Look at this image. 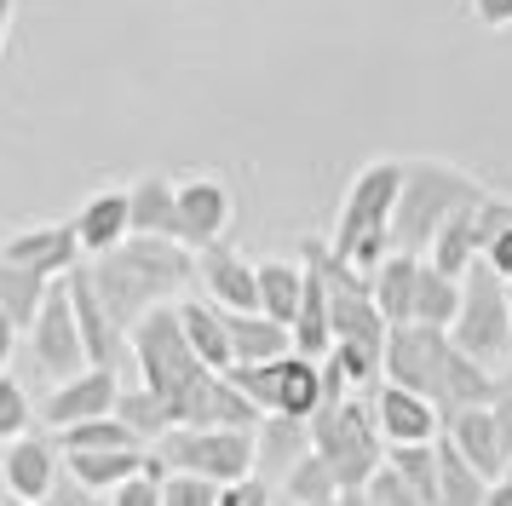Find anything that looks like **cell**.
Segmentation results:
<instances>
[{
  "label": "cell",
  "mask_w": 512,
  "mask_h": 506,
  "mask_svg": "<svg viewBox=\"0 0 512 506\" xmlns=\"http://www.w3.org/2000/svg\"><path fill=\"white\" fill-rule=\"evenodd\" d=\"M87 271L116 328L133 334L139 317H150L156 305H173L196 282V253L173 236H127L116 253H98Z\"/></svg>",
  "instance_id": "1"
},
{
  "label": "cell",
  "mask_w": 512,
  "mask_h": 506,
  "mask_svg": "<svg viewBox=\"0 0 512 506\" xmlns=\"http://www.w3.org/2000/svg\"><path fill=\"white\" fill-rule=\"evenodd\" d=\"M397 196H403V161H369V167H357V179L346 184V202H340V219L328 230V253L346 259L351 271L374 276L397 253L392 248Z\"/></svg>",
  "instance_id": "2"
},
{
  "label": "cell",
  "mask_w": 512,
  "mask_h": 506,
  "mask_svg": "<svg viewBox=\"0 0 512 506\" xmlns=\"http://www.w3.org/2000/svg\"><path fill=\"white\" fill-rule=\"evenodd\" d=\"M489 190L472 173H461V167H449V161H403V196H397V213H392V248L397 253H415V259H426V248H432V236H438L455 213H466V207H478Z\"/></svg>",
  "instance_id": "3"
},
{
  "label": "cell",
  "mask_w": 512,
  "mask_h": 506,
  "mask_svg": "<svg viewBox=\"0 0 512 506\" xmlns=\"http://www.w3.org/2000/svg\"><path fill=\"white\" fill-rule=\"evenodd\" d=\"M311 449L323 455V466L340 478V495L369 489V478L386 466V437L374 420V397H340L311 414Z\"/></svg>",
  "instance_id": "4"
},
{
  "label": "cell",
  "mask_w": 512,
  "mask_h": 506,
  "mask_svg": "<svg viewBox=\"0 0 512 506\" xmlns=\"http://www.w3.org/2000/svg\"><path fill=\"white\" fill-rule=\"evenodd\" d=\"M449 340L461 345L466 357H478V363H489V368L512 363V288L489 259H478V265L461 276V317L449 328Z\"/></svg>",
  "instance_id": "5"
},
{
  "label": "cell",
  "mask_w": 512,
  "mask_h": 506,
  "mask_svg": "<svg viewBox=\"0 0 512 506\" xmlns=\"http://www.w3.org/2000/svg\"><path fill=\"white\" fill-rule=\"evenodd\" d=\"M156 455L173 472H196L208 483H236V478H254L259 472V443L242 426H173L156 443Z\"/></svg>",
  "instance_id": "6"
},
{
  "label": "cell",
  "mask_w": 512,
  "mask_h": 506,
  "mask_svg": "<svg viewBox=\"0 0 512 506\" xmlns=\"http://www.w3.org/2000/svg\"><path fill=\"white\" fill-rule=\"evenodd\" d=\"M29 340V363L47 374L52 386L58 380H75L87 363V340H81V322H75V305H70V288L64 282H52L47 305H41V317H35V328L24 334Z\"/></svg>",
  "instance_id": "7"
},
{
  "label": "cell",
  "mask_w": 512,
  "mask_h": 506,
  "mask_svg": "<svg viewBox=\"0 0 512 506\" xmlns=\"http://www.w3.org/2000/svg\"><path fill=\"white\" fill-rule=\"evenodd\" d=\"M449 328H426V322H403L386 334V380L403 391H420V397H432L438 403L443 391V368H449Z\"/></svg>",
  "instance_id": "8"
},
{
  "label": "cell",
  "mask_w": 512,
  "mask_h": 506,
  "mask_svg": "<svg viewBox=\"0 0 512 506\" xmlns=\"http://www.w3.org/2000/svg\"><path fill=\"white\" fill-rule=\"evenodd\" d=\"M116 403H121V368H81L75 380H58L35 403V420H41V432H64V426H81V420L116 414Z\"/></svg>",
  "instance_id": "9"
},
{
  "label": "cell",
  "mask_w": 512,
  "mask_h": 506,
  "mask_svg": "<svg viewBox=\"0 0 512 506\" xmlns=\"http://www.w3.org/2000/svg\"><path fill=\"white\" fill-rule=\"evenodd\" d=\"M58 478H64V449H58L52 432L35 426L29 437L6 443V455H0V489H6V501L47 506V495L58 489Z\"/></svg>",
  "instance_id": "10"
},
{
  "label": "cell",
  "mask_w": 512,
  "mask_h": 506,
  "mask_svg": "<svg viewBox=\"0 0 512 506\" xmlns=\"http://www.w3.org/2000/svg\"><path fill=\"white\" fill-rule=\"evenodd\" d=\"M231 219H236V196H231L225 179H213V173L179 179V242H185L190 253L225 242Z\"/></svg>",
  "instance_id": "11"
},
{
  "label": "cell",
  "mask_w": 512,
  "mask_h": 506,
  "mask_svg": "<svg viewBox=\"0 0 512 506\" xmlns=\"http://www.w3.org/2000/svg\"><path fill=\"white\" fill-rule=\"evenodd\" d=\"M64 288H70L75 322H81V340H87V363H93V368L133 363V345H127V334L116 328V317L104 311V299H98V288H93V271H87V265H75V271L64 276Z\"/></svg>",
  "instance_id": "12"
},
{
  "label": "cell",
  "mask_w": 512,
  "mask_h": 506,
  "mask_svg": "<svg viewBox=\"0 0 512 506\" xmlns=\"http://www.w3.org/2000/svg\"><path fill=\"white\" fill-rule=\"evenodd\" d=\"M196 282L202 299H213L219 311H259V259H242L231 242L196 253Z\"/></svg>",
  "instance_id": "13"
},
{
  "label": "cell",
  "mask_w": 512,
  "mask_h": 506,
  "mask_svg": "<svg viewBox=\"0 0 512 506\" xmlns=\"http://www.w3.org/2000/svg\"><path fill=\"white\" fill-rule=\"evenodd\" d=\"M0 259H6V265H24V271H41V276H52V282H64L87 253H81L75 225H24V230H12V236L0 242Z\"/></svg>",
  "instance_id": "14"
},
{
  "label": "cell",
  "mask_w": 512,
  "mask_h": 506,
  "mask_svg": "<svg viewBox=\"0 0 512 506\" xmlns=\"http://www.w3.org/2000/svg\"><path fill=\"white\" fill-rule=\"evenodd\" d=\"M369 397H374V420H380L386 449H397V443H438L443 437V409L432 397L403 391V386H392V380H380Z\"/></svg>",
  "instance_id": "15"
},
{
  "label": "cell",
  "mask_w": 512,
  "mask_h": 506,
  "mask_svg": "<svg viewBox=\"0 0 512 506\" xmlns=\"http://www.w3.org/2000/svg\"><path fill=\"white\" fill-rule=\"evenodd\" d=\"M443 437H449V443L466 455V466H478L489 483L512 466L507 443H501V426H495V414H489V409H455V414H443Z\"/></svg>",
  "instance_id": "16"
},
{
  "label": "cell",
  "mask_w": 512,
  "mask_h": 506,
  "mask_svg": "<svg viewBox=\"0 0 512 506\" xmlns=\"http://www.w3.org/2000/svg\"><path fill=\"white\" fill-rule=\"evenodd\" d=\"M70 225H75V236H81V253H87V259L116 253L121 242L133 236V207H127V190H98V196H87Z\"/></svg>",
  "instance_id": "17"
},
{
  "label": "cell",
  "mask_w": 512,
  "mask_h": 506,
  "mask_svg": "<svg viewBox=\"0 0 512 506\" xmlns=\"http://www.w3.org/2000/svg\"><path fill=\"white\" fill-rule=\"evenodd\" d=\"M127 207H133V236H173L179 242V179L139 173L127 184Z\"/></svg>",
  "instance_id": "18"
},
{
  "label": "cell",
  "mask_w": 512,
  "mask_h": 506,
  "mask_svg": "<svg viewBox=\"0 0 512 506\" xmlns=\"http://www.w3.org/2000/svg\"><path fill=\"white\" fill-rule=\"evenodd\" d=\"M305 259V299H300V317H294V351L300 357H317L323 363L334 351V317H328V282H323V265L300 248Z\"/></svg>",
  "instance_id": "19"
},
{
  "label": "cell",
  "mask_w": 512,
  "mask_h": 506,
  "mask_svg": "<svg viewBox=\"0 0 512 506\" xmlns=\"http://www.w3.org/2000/svg\"><path fill=\"white\" fill-rule=\"evenodd\" d=\"M225 322H231V357L236 363H277V357L294 351V328L277 322V317H265V311H225Z\"/></svg>",
  "instance_id": "20"
},
{
  "label": "cell",
  "mask_w": 512,
  "mask_h": 506,
  "mask_svg": "<svg viewBox=\"0 0 512 506\" xmlns=\"http://www.w3.org/2000/svg\"><path fill=\"white\" fill-rule=\"evenodd\" d=\"M259 478H288L305 455H311V420H288V414H265L259 420Z\"/></svg>",
  "instance_id": "21"
},
{
  "label": "cell",
  "mask_w": 512,
  "mask_h": 506,
  "mask_svg": "<svg viewBox=\"0 0 512 506\" xmlns=\"http://www.w3.org/2000/svg\"><path fill=\"white\" fill-rule=\"evenodd\" d=\"M179 328H185L190 351H196L213 374H225V368L236 363L231 357V322H225V311H219L213 299H179Z\"/></svg>",
  "instance_id": "22"
},
{
  "label": "cell",
  "mask_w": 512,
  "mask_h": 506,
  "mask_svg": "<svg viewBox=\"0 0 512 506\" xmlns=\"http://www.w3.org/2000/svg\"><path fill=\"white\" fill-rule=\"evenodd\" d=\"M328 403L323 391V363L317 357H300V351H288L277 363V409L271 414H288V420H311V414Z\"/></svg>",
  "instance_id": "23"
},
{
  "label": "cell",
  "mask_w": 512,
  "mask_h": 506,
  "mask_svg": "<svg viewBox=\"0 0 512 506\" xmlns=\"http://www.w3.org/2000/svg\"><path fill=\"white\" fill-rule=\"evenodd\" d=\"M144 455H150V449H87V455H64V472H70L81 489L110 495V489H121L127 478H139Z\"/></svg>",
  "instance_id": "24"
},
{
  "label": "cell",
  "mask_w": 512,
  "mask_h": 506,
  "mask_svg": "<svg viewBox=\"0 0 512 506\" xmlns=\"http://www.w3.org/2000/svg\"><path fill=\"white\" fill-rule=\"evenodd\" d=\"M420 265H426V259H415V253H392V259H386V265L369 276V282H374V305H380V317L392 322V328L415 322V282H420Z\"/></svg>",
  "instance_id": "25"
},
{
  "label": "cell",
  "mask_w": 512,
  "mask_h": 506,
  "mask_svg": "<svg viewBox=\"0 0 512 506\" xmlns=\"http://www.w3.org/2000/svg\"><path fill=\"white\" fill-rule=\"evenodd\" d=\"M305 299V259H259V311L294 328Z\"/></svg>",
  "instance_id": "26"
},
{
  "label": "cell",
  "mask_w": 512,
  "mask_h": 506,
  "mask_svg": "<svg viewBox=\"0 0 512 506\" xmlns=\"http://www.w3.org/2000/svg\"><path fill=\"white\" fill-rule=\"evenodd\" d=\"M478 259H484V248H478V207H466V213H455V219L432 236L426 265H432V271H443V276H466Z\"/></svg>",
  "instance_id": "27"
},
{
  "label": "cell",
  "mask_w": 512,
  "mask_h": 506,
  "mask_svg": "<svg viewBox=\"0 0 512 506\" xmlns=\"http://www.w3.org/2000/svg\"><path fill=\"white\" fill-rule=\"evenodd\" d=\"M47 294H52V276L24 271V265H6V259H0V311L18 322L24 334L35 328V317H41Z\"/></svg>",
  "instance_id": "28"
},
{
  "label": "cell",
  "mask_w": 512,
  "mask_h": 506,
  "mask_svg": "<svg viewBox=\"0 0 512 506\" xmlns=\"http://www.w3.org/2000/svg\"><path fill=\"white\" fill-rule=\"evenodd\" d=\"M116 420H127V432L139 437L144 449H156L179 420H173V409H167L162 397L150 386H121V403H116Z\"/></svg>",
  "instance_id": "29"
},
{
  "label": "cell",
  "mask_w": 512,
  "mask_h": 506,
  "mask_svg": "<svg viewBox=\"0 0 512 506\" xmlns=\"http://www.w3.org/2000/svg\"><path fill=\"white\" fill-rule=\"evenodd\" d=\"M455 317H461V276H443L432 265H420L415 322H426V328H455Z\"/></svg>",
  "instance_id": "30"
},
{
  "label": "cell",
  "mask_w": 512,
  "mask_h": 506,
  "mask_svg": "<svg viewBox=\"0 0 512 506\" xmlns=\"http://www.w3.org/2000/svg\"><path fill=\"white\" fill-rule=\"evenodd\" d=\"M438 466H443L438 506H484L489 501V478L478 472V466H466V455L449 443V437H438Z\"/></svg>",
  "instance_id": "31"
},
{
  "label": "cell",
  "mask_w": 512,
  "mask_h": 506,
  "mask_svg": "<svg viewBox=\"0 0 512 506\" xmlns=\"http://www.w3.org/2000/svg\"><path fill=\"white\" fill-rule=\"evenodd\" d=\"M386 460H392L397 472L409 478V489H415L426 506H438L443 495V466H438V443H397V449H386Z\"/></svg>",
  "instance_id": "32"
},
{
  "label": "cell",
  "mask_w": 512,
  "mask_h": 506,
  "mask_svg": "<svg viewBox=\"0 0 512 506\" xmlns=\"http://www.w3.org/2000/svg\"><path fill=\"white\" fill-rule=\"evenodd\" d=\"M58 437V449L64 455H87V449H144L139 437L127 432V420H116V414H104V420H81V426H64Z\"/></svg>",
  "instance_id": "33"
},
{
  "label": "cell",
  "mask_w": 512,
  "mask_h": 506,
  "mask_svg": "<svg viewBox=\"0 0 512 506\" xmlns=\"http://www.w3.org/2000/svg\"><path fill=\"white\" fill-rule=\"evenodd\" d=\"M282 495H288V501H300V506H334V501H340V478H334V472L323 466V455L311 449V455L282 478Z\"/></svg>",
  "instance_id": "34"
},
{
  "label": "cell",
  "mask_w": 512,
  "mask_h": 506,
  "mask_svg": "<svg viewBox=\"0 0 512 506\" xmlns=\"http://www.w3.org/2000/svg\"><path fill=\"white\" fill-rule=\"evenodd\" d=\"M41 426L35 420V403H29V391L12 380V374H0V449L6 443H18V437H29Z\"/></svg>",
  "instance_id": "35"
},
{
  "label": "cell",
  "mask_w": 512,
  "mask_h": 506,
  "mask_svg": "<svg viewBox=\"0 0 512 506\" xmlns=\"http://www.w3.org/2000/svg\"><path fill=\"white\" fill-rule=\"evenodd\" d=\"M219 489L225 483H208V478H196V472H173L162 483V506H219Z\"/></svg>",
  "instance_id": "36"
},
{
  "label": "cell",
  "mask_w": 512,
  "mask_h": 506,
  "mask_svg": "<svg viewBox=\"0 0 512 506\" xmlns=\"http://www.w3.org/2000/svg\"><path fill=\"white\" fill-rule=\"evenodd\" d=\"M363 495H369L374 506H426V501L415 495V489H409V478L397 472L392 460H386V466H380V472L369 478V489H363Z\"/></svg>",
  "instance_id": "37"
},
{
  "label": "cell",
  "mask_w": 512,
  "mask_h": 506,
  "mask_svg": "<svg viewBox=\"0 0 512 506\" xmlns=\"http://www.w3.org/2000/svg\"><path fill=\"white\" fill-rule=\"evenodd\" d=\"M219 506H277V489H271V478H236L219 489Z\"/></svg>",
  "instance_id": "38"
},
{
  "label": "cell",
  "mask_w": 512,
  "mask_h": 506,
  "mask_svg": "<svg viewBox=\"0 0 512 506\" xmlns=\"http://www.w3.org/2000/svg\"><path fill=\"white\" fill-rule=\"evenodd\" d=\"M104 506H162V478L139 472V478H127L121 489H110V495H104Z\"/></svg>",
  "instance_id": "39"
},
{
  "label": "cell",
  "mask_w": 512,
  "mask_h": 506,
  "mask_svg": "<svg viewBox=\"0 0 512 506\" xmlns=\"http://www.w3.org/2000/svg\"><path fill=\"white\" fill-rule=\"evenodd\" d=\"M489 414H495V426H501V443H507V455H512V363L495 374V397H489Z\"/></svg>",
  "instance_id": "40"
},
{
  "label": "cell",
  "mask_w": 512,
  "mask_h": 506,
  "mask_svg": "<svg viewBox=\"0 0 512 506\" xmlns=\"http://www.w3.org/2000/svg\"><path fill=\"white\" fill-rule=\"evenodd\" d=\"M47 506H98V495H93V489H81V483L64 472V478H58V489L47 495Z\"/></svg>",
  "instance_id": "41"
},
{
  "label": "cell",
  "mask_w": 512,
  "mask_h": 506,
  "mask_svg": "<svg viewBox=\"0 0 512 506\" xmlns=\"http://www.w3.org/2000/svg\"><path fill=\"white\" fill-rule=\"evenodd\" d=\"M472 18L484 29H512V0H472Z\"/></svg>",
  "instance_id": "42"
},
{
  "label": "cell",
  "mask_w": 512,
  "mask_h": 506,
  "mask_svg": "<svg viewBox=\"0 0 512 506\" xmlns=\"http://www.w3.org/2000/svg\"><path fill=\"white\" fill-rule=\"evenodd\" d=\"M18 340H24V328H18V322L0 311V374L12 368V357H18Z\"/></svg>",
  "instance_id": "43"
},
{
  "label": "cell",
  "mask_w": 512,
  "mask_h": 506,
  "mask_svg": "<svg viewBox=\"0 0 512 506\" xmlns=\"http://www.w3.org/2000/svg\"><path fill=\"white\" fill-rule=\"evenodd\" d=\"M484 259H489V265H495L501 276H512V225H507V230H501V236H495V242L484 248Z\"/></svg>",
  "instance_id": "44"
},
{
  "label": "cell",
  "mask_w": 512,
  "mask_h": 506,
  "mask_svg": "<svg viewBox=\"0 0 512 506\" xmlns=\"http://www.w3.org/2000/svg\"><path fill=\"white\" fill-rule=\"evenodd\" d=\"M484 506H512V466H507L495 483H489V501H484Z\"/></svg>",
  "instance_id": "45"
},
{
  "label": "cell",
  "mask_w": 512,
  "mask_h": 506,
  "mask_svg": "<svg viewBox=\"0 0 512 506\" xmlns=\"http://www.w3.org/2000/svg\"><path fill=\"white\" fill-rule=\"evenodd\" d=\"M12 12H18V0H0V46H6V35H12Z\"/></svg>",
  "instance_id": "46"
},
{
  "label": "cell",
  "mask_w": 512,
  "mask_h": 506,
  "mask_svg": "<svg viewBox=\"0 0 512 506\" xmlns=\"http://www.w3.org/2000/svg\"><path fill=\"white\" fill-rule=\"evenodd\" d=\"M340 506H374V501L363 495V489H351V495H340Z\"/></svg>",
  "instance_id": "47"
},
{
  "label": "cell",
  "mask_w": 512,
  "mask_h": 506,
  "mask_svg": "<svg viewBox=\"0 0 512 506\" xmlns=\"http://www.w3.org/2000/svg\"><path fill=\"white\" fill-rule=\"evenodd\" d=\"M277 506H300V501H288V495H277Z\"/></svg>",
  "instance_id": "48"
},
{
  "label": "cell",
  "mask_w": 512,
  "mask_h": 506,
  "mask_svg": "<svg viewBox=\"0 0 512 506\" xmlns=\"http://www.w3.org/2000/svg\"><path fill=\"white\" fill-rule=\"evenodd\" d=\"M6 506H24V501H6Z\"/></svg>",
  "instance_id": "49"
},
{
  "label": "cell",
  "mask_w": 512,
  "mask_h": 506,
  "mask_svg": "<svg viewBox=\"0 0 512 506\" xmlns=\"http://www.w3.org/2000/svg\"><path fill=\"white\" fill-rule=\"evenodd\" d=\"M507 288H512V276H507Z\"/></svg>",
  "instance_id": "50"
},
{
  "label": "cell",
  "mask_w": 512,
  "mask_h": 506,
  "mask_svg": "<svg viewBox=\"0 0 512 506\" xmlns=\"http://www.w3.org/2000/svg\"><path fill=\"white\" fill-rule=\"evenodd\" d=\"M334 506H340V501H334Z\"/></svg>",
  "instance_id": "51"
}]
</instances>
